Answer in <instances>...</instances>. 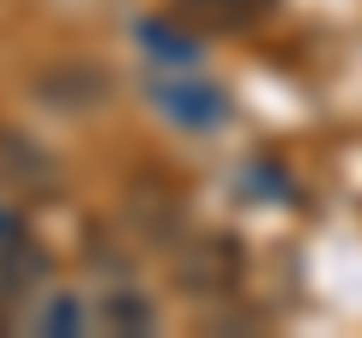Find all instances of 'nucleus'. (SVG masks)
Listing matches in <instances>:
<instances>
[{
    "instance_id": "1",
    "label": "nucleus",
    "mask_w": 362,
    "mask_h": 338,
    "mask_svg": "<svg viewBox=\"0 0 362 338\" xmlns=\"http://www.w3.org/2000/svg\"><path fill=\"white\" fill-rule=\"evenodd\" d=\"M175 13L194 30H242L259 13H272V0H175Z\"/></svg>"
}]
</instances>
